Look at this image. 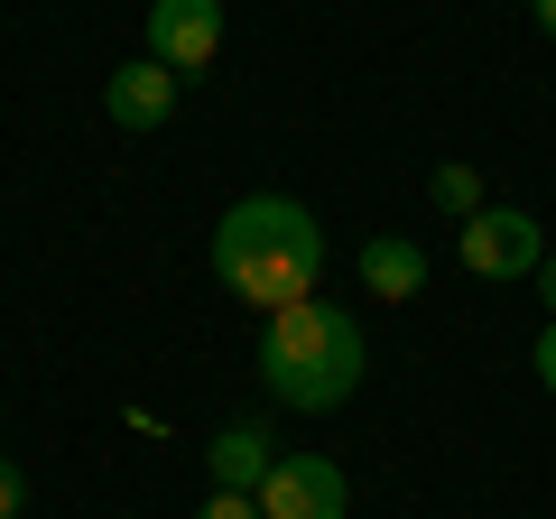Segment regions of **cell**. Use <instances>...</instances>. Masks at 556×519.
I'll return each mask as SVG.
<instances>
[{
  "label": "cell",
  "instance_id": "1",
  "mask_svg": "<svg viewBox=\"0 0 556 519\" xmlns=\"http://www.w3.org/2000/svg\"><path fill=\"white\" fill-rule=\"evenodd\" d=\"M204 260H214L223 298L278 316V306L316 298V279H325V223L306 214L298 195H241L232 214L214 223V251H204Z\"/></svg>",
  "mask_w": 556,
  "mask_h": 519
},
{
  "label": "cell",
  "instance_id": "2",
  "mask_svg": "<svg viewBox=\"0 0 556 519\" xmlns=\"http://www.w3.org/2000/svg\"><path fill=\"white\" fill-rule=\"evenodd\" d=\"M362 362H371V343H362L353 306H334V298H298V306H278V316H260V380L298 418L343 408L362 390Z\"/></svg>",
  "mask_w": 556,
  "mask_h": 519
},
{
  "label": "cell",
  "instance_id": "3",
  "mask_svg": "<svg viewBox=\"0 0 556 519\" xmlns=\"http://www.w3.org/2000/svg\"><path fill=\"white\" fill-rule=\"evenodd\" d=\"M455 260L473 269V279H538V260H547V232H538V214H519V204H482V214L455 223Z\"/></svg>",
  "mask_w": 556,
  "mask_h": 519
},
{
  "label": "cell",
  "instance_id": "4",
  "mask_svg": "<svg viewBox=\"0 0 556 519\" xmlns=\"http://www.w3.org/2000/svg\"><path fill=\"white\" fill-rule=\"evenodd\" d=\"M139 56H159L167 75H204L223 56V0H149V28H139Z\"/></svg>",
  "mask_w": 556,
  "mask_h": 519
},
{
  "label": "cell",
  "instance_id": "5",
  "mask_svg": "<svg viewBox=\"0 0 556 519\" xmlns=\"http://www.w3.org/2000/svg\"><path fill=\"white\" fill-rule=\"evenodd\" d=\"M260 519H343V501H353V482H343L334 455H278L269 482H260Z\"/></svg>",
  "mask_w": 556,
  "mask_h": 519
},
{
  "label": "cell",
  "instance_id": "6",
  "mask_svg": "<svg viewBox=\"0 0 556 519\" xmlns=\"http://www.w3.org/2000/svg\"><path fill=\"white\" fill-rule=\"evenodd\" d=\"M102 112H112V130H167V121H177V75H167L159 56L112 65V84H102Z\"/></svg>",
  "mask_w": 556,
  "mask_h": 519
},
{
  "label": "cell",
  "instance_id": "7",
  "mask_svg": "<svg viewBox=\"0 0 556 519\" xmlns=\"http://www.w3.org/2000/svg\"><path fill=\"white\" fill-rule=\"evenodd\" d=\"M362 288L390 298V306L427 298V251H417L408 232H371V241H362Z\"/></svg>",
  "mask_w": 556,
  "mask_h": 519
},
{
  "label": "cell",
  "instance_id": "8",
  "mask_svg": "<svg viewBox=\"0 0 556 519\" xmlns=\"http://www.w3.org/2000/svg\"><path fill=\"white\" fill-rule=\"evenodd\" d=\"M269 464H278V445H269V427H223L214 436V455H204V473H214V492H260L269 482Z\"/></svg>",
  "mask_w": 556,
  "mask_h": 519
},
{
  "label": "cell",
  "instance_id": "9",
  "mask_svg": "<svg viewBox=\"0 0 556 519\" xmlns=\"http://www.w3.org/2000/svg\"><path fill=\"white\" fill-rule=\"evenodd\" d=\"M427 204H437V214H482V204H492V195H482V177H473V167H464V159H445V167H427Z\"/></svg>",
  "mask_w": 556,
  "mask_h": 519
},
{
  "label": "cell",
  "instance_id": "10",
  "mask_svg": "<svg viewBox=\"0 0 556 519\" xmlns=\"http://www.w3.org/2000/svg\"><path fill=\"white\" fill-rule=\"evenodd\" d=\"M529 371H538V390H547V400H556V316H547V334L529 343Z\"/></svg>",
  "mask_w": 556,
  "mask_h": 519
},
{
  "label": "cell",
  "instance_id": "11",
  "mask_svg": "<svg viewBox=\"0 0 556 519\" xmlns=\"http://www.w3.org/2000/svg\"><path fill=\"white\" fill-rule=\"evenodd\" d=\"M195 519H260V501H251V492H204Z\"/></svg>",
  "mask_w": 556,
  "mask_h": 519
},
{
  "label": "cell",
  "instance_id": "12",
  "mask_svg": "<svg viewBox=\"0 0 556 519\" xmlns=\"http://www.w3.org/2000/svg\"><path fill=\"white\" fill-rule=\"evenodd\" d=\"M20 510H28V473L0 455V519H20Z\"/></svg>",
  "mask_w": 556,
  "mask_h": 519
},
{
  "label": "cell",
  "instance_id": "13",
  "mask_svg": "<svg viewBox=\"0 0 556 519\" xmlns=\"http://www.w3.org/2000/svg\"><path fill=\"white\" fill-rule=\"evenodd\" d=\"M538 298H547V316H556V251L538 260Z\"/></svg>",
  "mask_w": 556,
  "mask_h": 519
},
{
  "label": "cell",
  "instance_id": "14",
  "mask_svg": "<svg viewBox=\"0 0 556 519\" xmlns=\"http://www.w3.org/2000/svg\"><path fill=\"white\" fill-rule=\"evenodd\" d=\"M529 10H538V28H547V38H556V0H529Z\"/></svg>",
  "mask_w": 556,
  "mask_h": 519
}]
</instances>
